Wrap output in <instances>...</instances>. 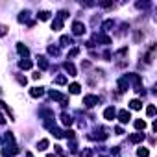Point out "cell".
<instances>
[{
  "mask_svg": "<svg viewBox=\"0 0 157 157\" xmlns=\"http://www.w3.org/2000/svg\"><path fill=\"white\" fill-rule=\"evenodd\" d=\"M98 102H100V98H98V96H93V94H89V96H85V98H83L85 107H94Z\"/></svg>",
  "mask_w": 157,
  "mask_h": 157,
  "instance_id": "1",
  "label": "cell"
},
{
  "mask_svg": "<svg viewBox=\"0 0 157 157\" xmlns=\"http://www.w3.org/2000/svg\"><path fill=\"white\" fill-rule=\"evenodd\" d=\"M15 153H19V148H17L15 144L6 146V148L2 150V155H4V157H11V155H15Z\"/></svg>",
  "mask_w": 157,
  "mask_h": 157,
  "instance_id": "2",
  "label": "cell"
},
{
  "mask_svg": "<svg viewBox=\"0 0 157 157\" xmlns=\"http://www.w3.org/2000/svg\"><path fill=\"white\" fill-rule=\"evenodd\" d=\"M72 32H74L76 35L85 33V24H83V22H74V24H72Z\"/></svg>",
  "mask_w": 157,
  "mask_h": 157,
  "instance_id": "3",
  "label": "cell"
},
{
  "mask_svg": "<svg viewBox=\"0 0 157 157\" xmlns=\"http://www.w3.org/2000/svg\"><path fill=\"white\" fill-rule=\"evenodd\" d=\"M129 118H131V115L128 113L126 109H122V111H118V120L122 122V124H128L129 122Z\"/></svg>",
  "mask_w": 157,
  "mask_h": 157,
  "instance_id": "4",
  "label": "cell"
},
{
  "mask_svg": "<svg viewBox=\"0 0 157 157\" xmlns=\"http://www.w3.org/2000/svg\"><path fill=\"white\" fill-rule=\"evenodd\" d=\"M104 117H105V120H113V118L117 117V111H115V107H107V109L104 111Z\"/></svg>",
  "mask_w": 157,
  "mask_h": 157,
  "instance_id": "5",
  "label": "cell"
},
{
  "mask_svg": "<svg viewBox=\"0 0 157 157\" xmlns=\"http://www.w3.org/2000/svg\"><path fill=\"white\" fill-rule=\"evenodd\" d=\"M65 70L69 72V76H76V67H74L70 61H67V63H65Z\"/></svg>",
  "mask_w": 157,
  "mask_h": 157,
  "instance_id": "6",
  "label": "cell"
},
{
  "mask_svg": "<svg viewBox=\"0 0 157 157\" xmlns=\"http://www.w3.org/2000/svg\"><path fill=\"white\" fill-rule=\"evenodd\" d=\"M30 94H32L33 98H39V96H43V94H44V91H43L41 87H33L32 91H30Z\"/></svg>",
  "mask_w": 157,
  "mask_h": 157,
  "instance_id": "7",
  "label": "cell"
},
{
  "mask_svg": "<svg viewBox=\"0 0 157 157\" xmlns=\"http://www.w3.org/2000/svg\"><path fill=\"white\" fill-rule=\"evenodd\" d=\"M129 141H131V142H141V141H144V133H133V135L129 137Z\"/></svg>",
  "mask_w": 157,
  "mask_h": 157,
  "instance_id": "8",
  "label": "cell"
},
{
  "mask_svg": "<svg viewBox=\"0 0 157 157\" xmlns=\"http://www.w3.org/2000/svg\"><path fill=\"white\" fill-rule=\"evenodd\" d=\"M17 50H19V54H20V56H24V57H26V56L30 54V50H28V46H24V44H20V43L17 44Z\"/></svg>",
  "mask_w": 157,
  "mask_h": 157,
  "instance_id": "9",
  "label": "cell"
},
{
  "mask_svg": "<svg viewBox=\"0 0 157 157\" xmlns=\"http://www.w3.org/2000/svg\"><path fill=\"white\" fill-rule=\"evenodd\" d=\"M61 122H63V126H70V124H72V117L67 115V113H63V115H61Z\"/></svg>",
  "mask_w": 157,
  "mask_h": 157,
  "instance_id": "10",
  "label": "cell"
},
{
  "mask_svg": "<svg viewBox=\"0 0 157 157\" xmlns=\"http://www.w3.org/2000/svg\"><path fill=\"white\" fill-rule=\"evenodd\" d=\"M80 89H81L80 83H70V85H69V91H70L72 94H80Z\"/></svg>",
  "mask_w": 157,
  "mask_h": 157,
  "instance_id": "11",
  "label": "cell"
},
{
  "mask_svg": "<svg viewBox=\"0 0 157 157\" xmlns=\"http://www.w3.org/2000/svg\"><path fill=\"white\" fill-rule=\"evenodd\" d=\"M19 67H20V69H24V70H30V69H32V61H28V59H22V61L19 63Z\"/></svg>",
  "mask_w": 157,
  "mask_h": 157,
  "instance_id": "12",
  "label": "cell"
},
{
  "mask_svg": "<svg viewBox=\"0 0 157 157\" xmlns=\"http://www.w3.org/2000/svg\"><path fill=\"white\" fill-rule=\"evenodd\" d=\"M129 107L135 109V111H139V109L142 107V102H141V100H131V102H129Z\"/></svg>",
  "mask_w": 157,
  "mask_h": 157,
  "instance_id": "13",
  "label": "cell"
},
{
  "mask_svg": "<svg viewBox=\"0 0 157 157\" xmlns=\"http://www.w3.org/2000/svg\"><path fill=\"white\" fill-rule=\"evenodd\" d=\"M37 59H39V61H37V65L41 67L43 70H44V69H48V61H46V57H43V56H41V57H37Z\"/></svg>",
  "mask_w": 157,
  "mask_h": 157,
  "instance_id": "14",
  "label": "cell"
},
{
  "mask_svg": "<svg viewBox=\"0 0 157 157\" xmlns=\"http://www.w3.org/2000/svg\"><path fill=\"white\" fill-rule=\"evenodd\" d=\"M118 87H120V91H128L129 89V83H128V78H122L118 81Z\"/></svg>",
  "mask_w": 157,
  "mask_h": 157,
  "instance_id": "15",
  "label": "cell"
},
{
  "mask_svg": "<svg viewBox=\"0 0 157 157\" xmlns=\"http://www.w3.org/2000/svg\"><path fill=\"white\" fill-rule=\"evenodd\" d=\"M61 28H63V20L54 19V22H52V30H61Z\"/></svg>",
  "mask_w": 157,
  "mask_h": 157,
  "instance_id": "16",
  "label": "cell"
},
{
  "mask_svg": "<svg viewBox=\"0 0 157 157\" xmlns=\"http://www.w3.org/2000/svg\"><path fill=\"white\" fill-rule=\"evenodd\" d=\"M113 26H115V22H113V20H105V22H104V26H102V30H104V32H109Z\"/></svg>",
  "mask_w": 157,
  "mask_h": 157,
  "instance_id": "17",
  "label": "cell"
},
{
  "mask_svg": "<svg viewBox=\"0 0 157 157\" xmlns=\"http://www.w3.org/2000/svg\"><path fill=\"white\" fill-rule=\"evenodd\" d=\"M46 148H48V139H43V141H39L37 150H46Z\"/></svg>",
  "mask_w": 157,
  "mask_h": 157,
  "instance_id": "18",
  "label": "cell"
},
{
  "mask_svg": "<svg viewBox=\"0 0 157 157\" xmlns=\"http://www.w3.org/2000/svg\"><path fill=\"white\" fill-rule=\"evenodd\" d=\"M50 15H52L50 11H41V13H39L37 17H39L41 20H48V19H50Z\"/></svg>",
  "mask_w": 157,
  "mask_h": 157,
  "instance_id": "19",
  "label": "cell"
},
{
  "mask_svg": "<svg viewBox=\"0 0 157 157\" xmlns=\"http://www.w3.org/2000/svg\"><path fill=\"white\" fill-rule=\"evenodd\" d=\"M61 44H63V46H69V44H72V39L67 37V35H63L61 37Z\"/></svg>",
  "mask_w": 157,
  "mask_h": 157,
  "instance_id": "20",
  "label": "cell"
},
{
  "mask_svg": "<svg viewBox=\"0 0 157 157\" xmlns=\"http://www.w3.org/2000/svg\"><path fill=\"white\" fill-rule=\"evenodd\" d=\"M137 155H139V157H148L150 152H148L146 148H139V150H137Z\"/></svg>",
  "mask_w": 157,
  "mask_h": 157,
  "instance_id": "21",
  "label": "cell"
},
{
  "mask_svg": "<svg viewBox=\"0 0 157 157\" xmlns=\"http://www.w3.org/2000/svg\"><path fill=\"white\" fill-rule=\"evenodd\" d=\"M146 115H148V117H153V115H155V105H148V107H146Z\"/></svg>",
  "mask_w": 157,
  "mask_h": 157,
  "instance_id": "22",
  "label": "cell"
},
{
  "mask_svg": "<svg viewBox=\"0 0 157 157\" xmlns=\"http://www.w3.org/2000/svg\"><path fill=\"white\" fill-rule=\"evenodd\" d=\"M80 157H93V150H89V148H85L81 153H80Z\"/></svg>",
  "mask_w": 157,
  "mask_h": 157,
  "instance_id": "23",
  "label": "cell"
},
{
  "mask_svg": "<svg viewBox=\"0 0 157 157\" xmlns=\"http://www.w3.org/2000/svg\"><path fill=\"white\" fill-rule=\"evenodd\" d=\"M135 128L137 129H144L146 128V122L144 120H135Z\"/></svg>",
  "mask_w": 157,
  "mask_h": 157,
  "instance_id": "24",
  "label": "cell"
},
{
  "mask_svg": "<svg viewBox=\"0 0 157 157\" xmlns=\"http://www.w3.org/2000/svg\"><path fill=\"white\" fill-rule=\"evenodd\" d=\"M56 83H57V85H63V83H67V78H65V76H57V78H56Z\"/></svg>",
  "mask_w": 157,
  "mask_h": 157,
  "instance_id": "25",
  "label": "cell"
},
{
  "mask_svg": "<svg viewBox=\"0 0 157 157\" xmlns=\"http://www.w3.org/2000/svg\"><path fill=\"white\" fill-rule=\"evenodd\" d=\"M78 54H80V48H72V50L69 52V57H76Z\"/></svg>",
  "mask_w": 157,
  "mask_h": 157,
  "instance_id": "26",
  "label": "cell"
},
{
  "mask_svg": "<svg viewBox=\"0 0 157 157\" xmlns=\"http://www.w3.org/2000/svg\"><path fill=\"white\" fill-rule=\"evenodd\" d=\"M6 33H8V28L6 26H0V37H4Z\"/></svg>",
  "mask_w": 157,
  "mask_h": 157,
  "instance_id": "27",
  "label": "cell"
},
{
  "mask_svg": "<svg viewBox=\"0 0 157 157\" xmlns=\"http://www.w3.org/2000/svg\"><path fill=\"white\" fill-rule=\"evenodd\" d=\"M17 80H19V83H20V85H26V83H28V81H26V78H20V76H17Z\"/></svg>",
  "mask_w": 157,
  "mask_h": 157,
  "instance_id": "28",
  "label": "cell"
},
{
  "mask_svg": "<svg viewBox=\"0 0 157 157\" xmlns=\"http://www.w3.org/2000/svg\"><path fill=\"white\" fill-rule=\"evenodd\" d=\"M115 131H117V135H122V133H124V129H122L120 126H117V128H115Z\"/></svg>",
  "mask_w": 157,
  "mask_h": 157,
  "instance_id": "29",
  "label": "cell"
},
{
  "mask_svg": "<svg viewBox=\"0 0 157 157\" xmlns=\"http://www.w3.org/2000/svg\"><path fill=\"white\" fill-rule=\"evenodd\" d=\"M0 124H6V118H4V115L0 113Z\"/></svg>",
  "mask_w": 157,
  "mask_h": 157,
  "instance_id": "30",
  "label": "cell"
},
{
  "mask_svg": "<svg viewBox=\"0 0 157 157\" xmlns=\"http://www.w3.org/2000/svg\"><path fill=\"white\" fill-rule=\"evenodd\" d=\"M26 157H33V155H32V153H30V152H26Z\"/></svg>",
  "mask_w": 157,
  "mask_h": 157,
  "instance_id": "31",
  "label": "cell"
},
{
  "mask_svg": "<svg viewBox=\"0 0 157 157\" xmlns=\"http://www.w3.org/2000/svg\"><path fill=\"white\" fill-rule=\"evenodd\" d=\"M46 157H56V155H54V153H48V155H46Z\"/></svg>",
  "mask_w": 157,
  "mask_h": 157,
  "instance_id": "32",
  "label": "cell"
}]
</instances>
